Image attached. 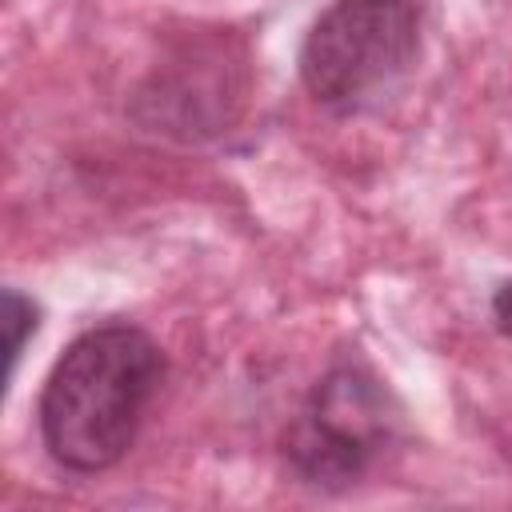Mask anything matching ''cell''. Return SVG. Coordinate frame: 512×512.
<instances>
[{"instance_id": "6da1fadb", "label": "cell", "mask_w": 512, "mask_h": 512, "mask_svg": "<svg viewBox=\"0 0 512 512\" xmlns=\"http://www.w3.org/2000/svg\"><path fill=\"white\" fill-rule=\"evenodd\" d=\"M164 380L160 344L136 324H96L52 364L40 392V436L68 472H104L132 444Z\"/></svg>"}, {"instance_id": "7a4b0ae2", "label": "cell", "mask_w": 512, "mask_h": 512, "mask_svg": "<svg viewBox=\"0 0 512 512\" xmlns=\"http://www.w3.org/2000/svg\"><path fill=\"white\" fill-rule=\"evenodd\" d=\"M416 56V0H336L312 20L300 44V80L316 104L332 112H364L396 92Z\"/></svg>"}, {"instance_id": "5b68a950", "label": "cell", "mask_w": 512, "mask_h": 512, "mask_svg": "<svg viewBox=\"0 0 512 512\" xmlns=\"http://www.w3.org/2000/svg\"><path fill=\"white\" fill-rule=\"evenodd\" d=\"M492 320H496V328L504 336H512V280H504L496 288V296H492Z\"/></svg>"}, {"instance_id": "3957f363", "label": "cell", "mask_w": 512, "mask_h": 512, "mask_svg": "<svg viewBox=\"0 0 512 512\" xmlns=\"http://www.w3.org/2000/svg\"><path fill=\"white\" fill-rule=\"evenodd\" d=\"M400 408L364 364L328 368L284 432L288 468L312 488L356 484L396 440Z\"/></svg>"}, {"instance_id": "277c9868", "label": "cell", "mask_w": 512, "mask_h": 512, "mask_svg": "<svg viewBox=\"0 0 512 512\" xmlns=\"http://www.w3.org/2000/svg\"><path fill=\"white\" fill-rule=\"evenodd\" d=\"M0 324H4V360H8V376H12V372H16V360H20V352H24L28 332H36V304H32L24 292L4 288Z\"/></svg>"}]
</instances>
